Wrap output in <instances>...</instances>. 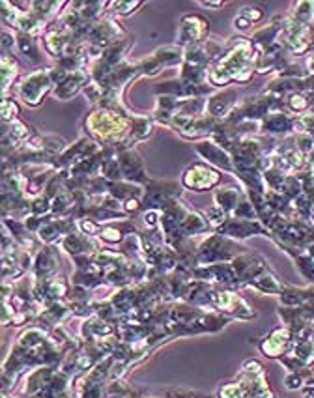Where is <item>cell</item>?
<instances>
[{
  "label": "cell",
  "instance_id": "1",
  "mask_svg": "<svg viewBox=\"0 0 314 398\" xmlns=\"http://www.w3.org/2000/svg\"><path fill=\"white\" fill-rule=\"evenodd\" d=\"M260 57L251 39L236 36L226 41L223 57L210 68L207 82L214 88H228L234 84H247L255 77V64Z\"/></svg>",
  "mask_w": 314,
  "mask_h": 398
},
{
  "label": "cell",
  "instance_id": "2",
  "mask_svg": "<svg viewBox=\"0 0 314 398\" xmlns=\"http://www.w3.org/2000/svg\"><path fill=\"white\" fill-rule=\"evenodd\" d=\"M135 113H116L111 108L92 107L82 120L84 135L101 146H120L131 131V118Z\"/></svg>",
  "mask_w": 314,
  "mask_h": 398
},
{
  "label": "cell",
  "instance_id": "3",
  "mask_svg": "<svg viewBox=\"0 0 314 398\" xmlns=\"http://www.w3.org/2000/svg\"><path fill=\"white\" fill-rule=\"evenodd\" d=\"M55 90V82L50 79V68H41V70L30 71L28 75L19 79L13 94L17 100L25 103L26 107H39L44 100Z\"/></svg>",
  "mask_w": 314,
  "mask_h": 398
},
{
  "label": "cell",
  "instance_id": "4",
  "mask_svg": "<svg viewBox=\"0 0 314 398\" xmlns=\"http://www.w3.org/2000/svg\"><path fill=\"white\" fill-rule=\"evenodd\" d=\"M138 62V75L142 77H156L159 75L165 68H174V66H182L183 62V49L174 45H165L159 47L156 51L148 55V57L140 58Z\"/></svg>",
  "mask_w": 314,
  "mask_h": 398
},
{
  "label": "cell",
  "instance_id": "5",
  "mask_svg": "<svg viewBox=\"0 0 314 398\" xmlns=\"http://www.w3.org/2000/svg\"><path fill=\"white\" fill-rule=\"evenodd\" d=\"M183 185L182 182H163V180H150L145 185L142 195V209H161L169 208L170 204L180 200Z\"/></svg>",
  "mask_w": 314,
  "mask_h": 398
},
{
  "label": "cell",
  "instance_id": "6",
  "mask_svg": "<svg viewBox=\"0 0 314 398\" xmlns=\"http://www.w3.org/2000/svg\"><path fill=\"white\" fill-rule=\"evenodd\" d=\"M221 182H223V172L214 169L212 164L204 163V161L189 164L182 176L183 189L196 191V193L214 191Z\"/></svg>",
  "mask_w": 314,
  "mask_h": 398
},
{
  "label": "cell",
  "instance_id": "7",
  "mask_svg": "<svg viewBox=\"0 0 314 398\" xmlns=\"http://www.w3.org/2000/svg\"><path fill=\"white\" fill-rule=\"evenodd\" d=\"M210 307L225 312L228 316L239 318V320L255 318V310L238 294L226 290V288H212V292H210Z\"/></svg>",
  "mask_w": 314,
  "mask_h": 398
},
{
  "label": "cell",
  "instance_id": "8",
  "mask_svg": "<svg viewBox=\"0 0 314 398\" xmlns=\"http://www.w3.org/2000/svg\"><path fill=\"white\" fill-rule=\"evenodd\" d=\"M210 36V26L204 15L198 13H187L180 19V28H178V47L189 49L193 45L202 44Z\"/></svg>",
  "mask_w": 314,
  "mask_h": 398
},
{
  "label": "cell",
  "instance_id": "9",
  "mask_svg": "<svg viewBox=\"0 0 314 398\" xmlns=\"http://www.w3.org/2000/svg\"><path fill=\"white\" fill-rule=\"evenodd\" d=\"M154 94L156 95H172L178 100H193V97H210L215 94V88L210 82L204 84H189L180 79H169V81L159 82L154 86Z\"/></svg>",
  "mask_w": 314,
  "mask_h": 398
},
{
  "label": "cell",
  "instance_id": "10",
  "mask_svg": "<svg viewBox=\"0 0 314 398\" xmlns=\"http://www.w3.org/2000/svg\"><path fill=\"white\" fill-rule=\"evenodd\" d=\"M103 148L101 144H98L95 140H92L90 137H81V139H77L75 142H71V144L66 148V152L60 153L58 158H55V161L50 163V167L55 169V171H69L73 164H77L82 159L90 158V155H94Z\"/></svg>",
  "mask_w": 314,
  "mask_h": 398
},
{
  "label": "cell",
  "instance_id": "11",
  "mask_svg": "<svg viewBox=\"0 0 314 398\" xmlns=\"http://www.w3.org/2000/svg\"><path fill=\"white\" fill-rule=\"evenodd\" d=\"M116 158H118L120 161V169H122L124 182L140 185V187H145V185L150 182V176H148V172H146V164L145 161H142V155L138 153L137 148L116 153Z\"/></svg>",
  "mask_w": 314,
  "mask_h": 398
},
{
  "label": "cell",
  "instance_id": "12",
  "mask_svg": "<svg viewBox=\"0 0 314 398\" xmlns=\"http://www.w3.org/2000/svg\"><path fill=\"white\" fill-rule=\"evenodd\" d=\"M294 131H303L302 118H294L283 111L268 114L264 120L260 122V135L264 137H283V135L286 137Z\"/></svg>",
  "mask_w": 314,
  "mask_h": 398
},
{
  "label": "cell",
  "instance_id": "13",
  "mask_svg": "<svg viewBox=\"0 0 314 398\" xmlns=\"http://www.w3.org/2000/svg\"><path fill=\"white\" fill-rule=\"evenodd\" d=\"M239 95H241V90L238 86L217 90L215 94H212L206 100V114L214 116L217 120H225L226 116L236 108V105L241 102Z\"/></svg>",
  "mask_w": 314,
  "mask_h": 398
},
{
  "label": "cell",
  "instance_id": "14",
  "mask_svg": "<svg viewBox=\"0 0 314 398\" xmlns=\"http://www.w3.org/2000/svg\"><path fill=\"white\" fill-rule=\"evenodd\" d=\"M195 152L198 153V158L204 159V163L212 164L217 171H225L234 174V163L232 155L226 152L223 146H219L214 140H201V142H195Z\"/></svg>",
  "mask_w": 314,
  "mask_h": 398
},
{
  "label": "cell",
  "instance_id": "15",
  "mask_svg": "<svg viewBox=\"0 0 314 398\" xmlns=\"http://www.w3.org/2000/svg\"><path fill=\"white\" fill-rule=\"evenodd\" d=\"M156 129V122L151 116H145V114H133L131 118V131L127 135V139L120 146H116V153L126 152V150H133L137 148L138 142H145L154 135Z\"/></svg>",
  "mask_w": 314,
  "mask_h": 398
},
{
  "label": "cell",
  "instance_id": "16",
  "mask_svg": "<svg viewBox=\"0 0 314 398\" xmlns=\"http://www.w3.org/2000/svg\"><path fill=\"white\" fill-rule=\"evenodd\" d=\"M217 234L225 236V238H234V240H247L255 234H266L264 227L257 221H246V219H236V217H228L225 225H221Z\"/></svg>",
  "mask_w": 314,
  "mask_h": 398
},
{
  "label": "cell",
  "instance_id": "17",
  "mask_svg": "<svg viewBox=\"0 0 314 398\" xmlns=\"http://www.w3.org/2000/svg\"><path fill=\"white\" fill-rule=\"evenodd\" d=\"M92 81L90 71H75V73H69L60 84L55 86L53 90V97L58 102H69L73 100L77 94H82V90L86 88V84Z\"/></svg>",
  "mask_w": 314,
  "mask_h": 398
},
{
  "label": "cell",
  "instance_id": "18",
  "mask_svg": "<svg viewBox=\"0 0 314 398\" xmlns=\"http://www.w3.org/2000/svg\"><path fill=\"white\" fill-rule=\"evenodd\" d=\"M284 23H286V21H284L283 17H273V19H270V23L262 26L260 30L252 32V36L249 39H251L252 47L257 49L258 55H262L266 49H270L271 45H275L277 41H279L281 34H283Z\"/></svg>",
  "mask_w": 314,
  "mask_h": 398
},
{
  "label": "cell",
  "instance_id": "19",
  "mask_svg": "<svg viewBox=\"0 0 314 398\" xmlns=\"http://www.w3.org/2000/svg\"><path fill=\"white\" fill-rule=\"evenodd\" d=\"M221 120L210 116V114H202L196 120L191 122V126L185 131L180 133V137L191 142H201V140H210L214 137V133L217 131Z\"/></svg>",
  "mask_w": 314,
  "mask_h": 398
},
{
  "label": "cell",
  "instance_id": "20",
  "mask_svg": "<svg viewBox=\"0 0 314 398\" xmlns=\"http://www.w3.org/2000/svg\"><path fill=\"white\" fill-rule=\"evenodd\" d=\"M246 196L247 195L243 187H236V185H226V187H219V189L214 191L215 206L225 209L228 215L234 214V209L238 208L239 202H241Z\"/></svg>",
  "mask_w": 314,
  "mask_h": 398
},
{
  "label": "cell",
  "instance_id": "21",
  "mask_svg": "<svg viewBox=\"0 0 314 398\" xmlns=\"http://www.w3.org/2000/svg\"><path fill=\"white\" fill-rule=\"evenodd\" d=\"M0 68H2V97H12V90L17 86L19 77V62L13 55H0Z\"/></svg>",
  "mask_w": 314,
  "mask_h": 398
},
{
  "label": "cell",
  "instance_id": "22",
  "mask_svg": "<svg viewBox=\"0 0 314 398\" xmlns=\"http://www.w3.org/2000/svg\"><path fill=\"white\" fill-rule=\"evenodd\" d=\"M17 51L23 55V57L28 60L34 66H39L44 64V55L39 51L38 38L32 36V34H26V32H17Z\"/></svg>",
  "mask_w": 314,
  "mask_h": 398
},
{
  "label": "cell",
  "instance_id": "23",
  "mask_svg": "<svg viewBox=\"0 0 314 398\" xmlns=\"http://www.w3.org/2000/svg\"><path fill=\"white\" fill-rule=\"evenodd\" d=\"M290 341L288 331L284 329H275L271 335H268L264 341L260 342V350L266 357H279L286 350V344Z\"/></svg>",
  "mask_w": 314,
  "mask_h": 398
},
{
  "label": "cell",
  "instance_id": "24",
  "mask_svg": "<svg viewBox=\"0 0 314 398\" xmlns=\"http://www.w3.org/2000/svg\"><path fill=\"white\" fill-rule=\"evenodd\" d=\"M21 107L19 103L15 102V97H2V105H0V118L2 124H13L15 120H19Z\"/></svg>",
  "mask_w": 314,
  "mask_h": 398
},
{
  "label": "cell",
  "instance_id": "25",
  "mask_svg": "<svg viewBox=\"0 0 314 398\" xmlns=\"http://www.w3.org/2000/svg\"><path fill=\"white\" fill-rule=\"evenodd\" d=\"M142 4H145L142 0H120V2H113L111 10H109V15H114V17H118V19L120 17H129V15L137 12Z\"/></svg>",
  "mask_w": 314,
  "mask_h": 398
},
{
  "label": "cell",
  "instance_id": "26",
  "mask_svg": "<svg viewBox=\"0 0 314 398\" xmlns=\"http://www.w3.org/2000/svg\"><path fill=\"white\" fill-rule=\"evenodd\" d=\"M15 51H17V30H13L10 26H2V32H0V53L2 55H13Z\"/></svg>",
  "mask_w": 314,
  "mask_h": 398
},
{
  "label": "cell",
  "instance_id": "27",
  "mask_svg": "<svg viewBox=\"0 0 314 398\" xmlns=\"http://www.w3.org/2000/svg\"><path fill=\"white\" fill-rule=\"evenodd\" d=\"M100 176L107 178L109 182H122L124 176H122V169H120V161L118 158H109L105 163L101 164L100 169Z\"/></svg>",
  "mask_w": 314,
  "mask_h": 398
},
{
  "label": "cell",
  "instance_id": "28",
  "mask_svg": "<svg viewBox=\"0 0 314 398\" xmlns=\"http://www.w3.org/2000/svg\"><path fill=\"white\" fill-rule=\"evenodd\" d=\"M204 217H206L207 222L217 230L221 225H225V221L228 219V214H226L225 209H221L219 206H210V208L204 211Z\"/></svg>",
  "mask_w": 314,
  "mask_h": 398
},
{
  "label": "cell",
  "instance_id": "29",
  "mask_svg": "<svg viewBox=\"0 0 314 398\" xmlns=\"http://www.w3.org/2000/svg\"><path fill=\"white\" fill-rule=\"evenodd\" d=\"M239 15H241L243 19H247V23L252 26L264 21L266 12H264V8H260V6H247L239 12Z\"/></svg>",
  "mask_w": 314,
  "mask_h": 398
},
{
  "label": "cell",
  "instance_id": "30",
  "mask_svg": "<svg viewBox=\"0 0 314 398\" xmlns=\"http://www.w3.org/2000/svg\"><path fill=\"white\" fill-rule=\"evenodd\" d=\"M219 398H246V389L241 383H228L219 389Z\"/></svg>",
  "mask_w": 314,
  "mask_h": 398
},
{
  "label": "cell",
  "instance_id": "31",
  "mask_svg": "<svg viewBox=\"0 0 314 398\" xmlns=\"http://www.w3.org/2000/svg\"><path fill=\"white\" fill-rule=\"evenodd\" d=\"M201 6H204V8H210V10H221V8H225L226 6V2L225 0H201L198 2Z\"/></svg>",
  "mask_w": 314,
  "mask_h": 398
}]
</instances>
